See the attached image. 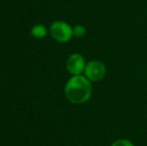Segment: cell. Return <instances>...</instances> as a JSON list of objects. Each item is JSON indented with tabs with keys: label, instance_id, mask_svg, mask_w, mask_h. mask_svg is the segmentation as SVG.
<instances>
[{
	"label": "cell",
	"instance_id": "cell-7",
	"mask_svg": "<svg viewBox=\"0 0 147 146\" xmlns=\"http://www.w3.org/2000/svg\"><path fill=\"white\" fill-rule=\"evenodd\" d=\"M111 146H134L131 141L127 140V139H118L114 141Z\"/></svg>",
	"mask_w": 147,
	"mask_h": 146
},
{
	"label": "cell",
	"instance_id": "cell-4",
	"mask_svg": "<svg viewBox=\"0 0 147 146\" xmlns=\"http://www.w3.org/2000/svg\"><path fill=\"white\" fill-rule=\"evenodd\" d=\"M66 67L67 70L69 71L73 75H80L82 71L85 70V61L82 55L80 54H72L71 56L68 58L67 63H66Z\"/></svg>",
	"mask_w": 147,
	"mask_h": 146
},
{
	"label": "cell",
	"instance_id": "cell-2",
	"mask_svg": "<svg viewBox=\"0 0 147 146\" xmlns=\"http://www.w3.org/2000/svg\"><path fill=\"white\" fill-rule=\"evenodd\" d=\"M51 36L58 42H67L73 35V29L63 21H56L50 27Z\"/></svg>",
	"mask_w": 147,
	"mask_h": 146
},
{
	"label": "cell",
	"instance_id": "cell-5",
	"mask_svg": "<svg viewBox=\"0 0 147 146\" xmlns=\"http://www.w3.org/2000/svg\"><path fill=\"white\" fill-rule=\"evenodd\" d=\"M31 34L36 38H42L46 35V28L43 25H35L31 29Z\"/></svg>",
	"mask_w": 147,
	"mask_h": 146
},
{
	"label": "cell",
	"instance_id": "cell-1",
	"mask_svg": "<svg viewBox=\"0 0 147 146\" xmlns=\"http://www.w3.org/2000/svg\"><path fill=\"white\" fill-rule=\"evenodd\" d=\"M92 86L90 80L81 75H74L65 86L66 98L74 104H81L90 98Z\"/></svg>",
	"mask_w": 147,
	"mask_h": 146
},
{
	"label": "cell",
	"instance_id": "cell-6",
	"mask_svg": "<svg viewBox=\"0 0 147 146\" xmlns=\"http://www.w3.org/2000/svg\"><path fill=\"white\" fill-rule=\"evenodd\" d=\"M86 33V29L82 25H76L73 28V35L76 37H82Z\"/></svg>",
	"mask_w": 147,
	"mask_h": 146
},
{
	"label": "cell",
	"instance_id": "cell-3",
	"mask_svg": "<svg viewBox=\"0 0 147 146\" xmlns=\"http://www.w3.org/2000/svg\"><path fill=\"white\" fill-rule=\"evenodd\" d=\"M85 76L88 80L90 81H99V80L103 79L106 73V68L105 65L100 61H90L85 67Z\"/></svg>",
	"mask_w": 147,
	"mask_h": 146
}]
</instances>
